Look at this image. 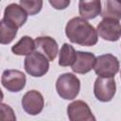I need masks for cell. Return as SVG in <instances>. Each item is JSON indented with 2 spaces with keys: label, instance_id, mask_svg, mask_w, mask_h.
Returning a JSON list of instances; mask_svg holds the SVG:
<instances>
[{
  "label": "cell",
  "instance_id": "cell-1",
  "mask_svg": "<svg viewBox=\"0 0 121 121\" xmlns=\"http://www.w3.org/2000/svg\"><path fill=\"white\" fill-rule=\"evenodd\" d=\"M65 34L71 43L93 46L97 43V31L82 17H74L65 26Z\"/></svg>",
  "mask_w": 121,
  "mask_h": 121
},
{
  "label": "cell",
  "instance_id": "cell-2",
  "mask_svg": "<svg viewBox=\"0 0 121 121\" xmlns=\"http://www.w3.org/2000/svg\"><path fill=\"white\" fill-rule=\"evenodd\" d=\"M56 90L58 95L66 100L76 98L80 90L79 79L72 73H64L60 75L56 82Z\"/></svg>",
  "mask_w": 121,
  "mask_h": 121
},
{
  "label": "cell",
  "instance_id": "cell-3",
  "mask_svg": "<svg viewBox=\"0 0 121 121\" xmlns=\"http://www.w3.org/2000/svg\"><path fill=\"white\" fill-rule=\"evenodd\" d=\"M24 65L25 70L28 75L39 78L47 73L49 69V60L38 51H34L26 56Z\"/></svg>",
  "mask_w": 121,
  "mask_h": 121
},
{
  "label": "cell",
  "instance_id": "cell-4",
  "mask_svg": "<svg viewBox=\"0 0 121 121\" xmlns=\"http://www.w3.org/2000/svg\"><path fill=\"white\" fill-rule=\"evenodd\" d=\"M94 70L95 74L103 78H114L119 70V61L112 54H104L95 59Z\"/></svg>",
  "mask_w": 121,
  "mask_h": 121
},
{
  "label": "cell",
  "instance_id": "cell-5",
  "mask_svg": "<svg viewBox=\"0 0 121 121\" xmlns=\"http://www.w3.org/2000/svg\"><path fill=\"white\" fill-rule=\"evenodd\" d=\"M116 91V85L114 78H103L98 77L94 84L95 96L101 102L111 101Z\"/></svg>",
  "mask_w": 121,
  "mask_h": 121
},
{
  "label": "cell",
  "instance_id": "cell-6",
  "mask_svg": "<svg viewBox=\"0 0 121 121\" xmlns=\"http://www.w3.org/2000/svg\"><path fill=\"white\" fill-rule=\"evenodd\" d=\"M2 85L9 92L17 93L23 90L26 86V75L19 71L14 69L5 70L2 74Z\"/></svg>",
  "mask_w": 121,
  "mask_h": 121
},
{
  "label": "cell",
  "instance_id": "cell-7",
  "mask_svg": "<svg viewBox=\"0 0 121 121\" xmlns=\"http://www.w3.org/2000/svg\"><path fill=\"white\" fill-rule=\"evenodd\" d=\"M96 31L103 40L116 42L121 37V25L118 20L104 18L98 24Z\"/></svg>",
  "mask_w": 121,
  "mask_h": 121
},
{
  "label": "cell",
  "instance_id": "cell-8",
  "mask_svg": "<svg viewBox=\"0 0 121 121\" xmlns=\"http://www.w3.org/2000/svg\"><path fill=\"white\" fill-rule=\"evenodd\" d=\"M44 106V100L42 94L36 90L26 92L22 98V107L24 111L30 115L39 114Z\"/></svg>",
  "mask_w": 121,
  "mask_h": 121
},
{
  "label": "cell",
  "instance_id": "cell-9",
  "mask_svg": "<svg viewBox=\"0 0 121 121\" xmlns=\"http://www.w3.org/2000/svg\"><path fill=\"white\" fill-rule=\"evenodd\" d=\"M67 114L71 121H95L88 104L82 100H76L70 103L67 107Z\"/></svg>",
  "mask_w": 121,
  "mask_h": 121
},
{
  "label": "cell",
  "instance_id": "cell-10",
  "mask_svg": "<svg viewBox=\"0 0 121 121\" xmlns=\"http://www.w3.org/2000/svg\"><path fill=\"white\" fill-rule=\"evenodd\" d=\"M27 15V12L23 9L22 6L17 4H9L5 9L3 19L7 23L19 28L26 22Z\"/></svg>",
  "mask_w": 121,
  "mask_h": 121
},
{
  "label": "cell",
  "instance_id": "cell-11",
  "mask_svg": "<svg viewBox=\"0 0 121 121\" xmlns=\"http://www.w3.org/2000/svg\"><path fill=\"white\" fill-rule=\"evenodd\" d=\"M35 49L52 61L58 54V43L49 36H41L35 39Z\"/></svg>",
  "mask_w": 121,
  "mask_h": 121
},
{
  "label": "cell",
  "instance_id": "cell-12",
  "mask_svg": "<svg viewBox=\"0 0 121 121\" xmlns=\"http://www.w3.org/2000/svg\"><path fill=\"white\" fill-rule=\"evenodd\" d=\"M95 56L90 52L77 51V57L74 63L71 65L72 70L78 74H86L94 69Z\"/></svg>",
  "mask_w": 121,
  "mask_h": 121
},
{
  "label": "cell",
  "instance_id": "cell-13",
  "mask_svg": "<svg viewBox=\"0 0 121 121\" xmlns=\"http://www.w3.org/2000/svg\"><path fill=\"white\" fill-rule=\"evenodd\" d=\"M79 15L85 20H91L100 14V0H80L78 4Z\"/></svg>",
  "mask_w": 121,
  "mask_h": 121
},
{
  "label": "cell",
  "instance_id": "cell-14",
  "mask_svg": "<svg viewBox=\"0 0 121 121\" xmlns=\"http://www.w3.org/2000/svg\"><path fill=\"white\" fill-rule=\"evenodd\" d=\"M100 16L115 20L121 19V3L118 0H100Z\"/></svg>",
  "mask_w": 121,
  "mask_h": 121
},
{
  "label": "cell",
  "instance_id": "cell-15",
  "mask_svg": "<svg viewBox=\"0 0 121 121\" xmlns=\"http://www.w3.org/2000/svg\"><path fill=\"white\" fill-rule=\"evenodd\" d=\"M35 50V40L29 36L22 37L17 43L11 47L13 54L18 56H27Z\"/></svg>",
  "mask_w": 121,
  "mask_h": 121
},
{
  "label": "cell",
  "instance_id": "cell-16",
  "mask_svg": "<svg viewBox=\"0 0 121 121\" xmlns=\"http://www.w3.org/2000/svg\"><path fill=\"white\" fill-rule=\"evenodd\" d=\"M77 51L75 48L68 43H63L60 48V56H59V64L60 66H69L72 65L76 60Z\"/></svg>",
  "mask_w": 121,
  "mask_h": 121
},
{
  "label": "cell",
  "instance_id": "cell-17",
  "mask_svg": "<svg viewBox=\"0 0 121 121\" xmlns=\"http://www.w3.org/2000/svg\"><path fill=\"white\" fill-rule=\"evenodd\" d=\"M17 27L7 23L4 19L0 22V42L2 44H8L13 41L17 34Z\"/></svg>",
  "mask_w": 121,
  "mask_h": 121
},
{
  "label": "cell",
  "instance_id": "cell-18",
  "mask_svg": "<svg viewBox=\"0 0 121 121\" xmlns=\"http://www.w3.org/2000/svg\"><path fill=\"white\" fill-rule=\"evenodd\" d=\"M20 6L23 7L28 15H35L41 11L43 0H20Z\"/></svg>",
  "mask_w": 121,
  "mask_h": 121
},
{
  "label": "cell",
  "instance_id": "cell-19",
  "mask_svg": "<svg viewBox=\"0 0 121 121\" xmlns=\"http://www.w3.org/2000/svg\"><path fill=\"white\" fill-rule=\"evenodd\" d=\"M7 115L9 116V120H15L16 119L12 109L9 105H6V104L2 103L1 104V116H0V119L3 120V121L4 120H8Z\"/></svg>",
  "mask_w": 121,
  "mask_h": 121
},
{
  "label": "cell",
  "instance_id": "cell-20",
  "mask_svg": "<svg viewBox=\"0 0 121 121\" xmlns=\"http://www.w3.org/2000/svg\"><path fill=\"white\" fill-rule=\"evenodd\" d=\"M50 5L56 9H64L70 5V0H48Z\"/></svg>",
  "mask_w": 121,
  "mask_h": 121
},
{
  "label": "cell",
  "instance_id": "cell-21",
  "mask_svg": "<svg viewBox=\"0 0 121 121\" xmlns=\"http://www.w3.org/2000/svg\"><path fill=\"white\" fill-rule=\"evenodd\" d=\"M118 1H119V2H120V3H121V0H118Z\"/></svg>",
  "mask_w": 121,
  "mask_h": 121
},
{
  "label": "cell",
  "instance_id": "cell-22",
  "mask_svg": "<svg viewBox=\"0 0 121 121\" xmlns=\"http://www.w3.org/2000/svg\"><path fill=\"white\" fill-rule=\"evenodd\" d=\"M120 78H121V73H120Z\"/></svg>",
  "mask_w": 121,
  "mask_h": 121
}]
</instances>
